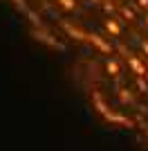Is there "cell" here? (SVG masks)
I'll use <instances>...</instances> for the list:
<instances>
[{
	"label": "cell",
	"mask_w": 148,
	"mask_h": 151,
	"mask_svg": "<svg viewBox=\"0 0 148 151\" xmlns=\"http://www.w3.org/2000/svg\"><path fill=\"white\" fill-rule=\"evenodd\" d=\"M92 104H94V108H97L99 113L103 115V117H105V120H108V122H112V124L135 126V124H132V120H130V117H126V115L117 113V111H112V108H110V106H108V104H105V101H103V97H101V95H99L97 90H94V93H92Z\"/></svg>",
	"instance_id": "cell-1"
},
{
	"label": "cell",
	"mask_w": 148,
	"mask_h": 151,
	"mask_svg": "<svg viewBox=\"0 0 148 151\" xmlns=\"http://www.w3.org/2000/svg\"><path fill=\"white\" fill-rule=\"evenodd\" d=\"M103 29H105V34H108L110 38H119L123 34L121 18H119V16H108V18L103 20Z\"/></svg>",
	"instance_id": "cell-2"
},
{
	"label": "cell",
	"mask_w": 148,
	"mask_h": 151,
	"mask_svg": "<svg viewBox=\"0 0 148 151\" xmlns=\"http://www.w3.org/2000/svg\"><path fill=\"white\" fill-rule=\"evenodd\" d=\"M128 65L130 70H132V75L135 77H148V68H146V63H142V59L137 57V54H128Z\"/></svg>",
	"instance_id": "cell-3"
},
{
	"label": "cell",
	"mask_w": 148,
	"mask_h": 151,
	"mask_svg": "<svg viewBox=\"0 0 148 151\" xmlns=\"http://www.w3.org/2000/svg\"><path fill=\"white\" fill-rule=\"evenodd\" d=\"M137 7H132L130 2H121V5L117 7V14H119V18L126 20V23H137V14H135Z\"/></svg>",
	"instance_id": "cell-4"
},
{
	"label": "cell",
	"mask_w": 148,
	"mask_h": 151,
	"mask_svg": "<svg viewBox=\"0 0 148 151\" xmlns=\"http://www.w3.org/2000/svg\"><path fill=\"white\" fill-rule=\"evenodd\" d=\"M103 68H105V75L112 77V79H119V77H121V63H119L115 57H108V59H105Z\"/></svg>",
	"instance_id": "cell-5"
},
{
	"label": "cell",
	"mask_w": 148,
	"mask_h": 151,
	"mask_svg": "<svg viewBox=\"0 0 148 151\" xmlns=\"http://www.w3.org/2000/svg\"><path fill=\"white\" fill-rule=\"evenodd\" d=\"M63 29L68 32L72 38H76V41H85V43H88V32H83L79 25H72V23H68V20H63Z\"/></svg>",
	"instance_id": "cell-6"
},
{
	"label": "cell",
	"mask_w": 148,
	"mask_h": 151,
	"mask_svg": "<svg viewBox=\"0 0 148 151\" xmlns=\"http://www.w3.org/2000/svg\"><path fill=\"white\" fill-rule=\"evenodd\" d=\"M88 43H94L101 52H108V54L112 52V45H110V43H105V41L99 36V34H92V32H88Z\"/></svg>",
	"instance_id": "cell-7"
},
{
	"label": "cell",
	"mask_w": 148,
	"mask_h": 151,
	"mask_svg": "<svg viewBox=\"0 0 148 151\" xmlns=\"http://www.w3.org/2000/svg\"><path fill=\"white\" fill-rule=\"evenodd\" d=\"M117 97H119L121 104H135V93H132L130 88H119Z\"/></svg>",
	"instance_id": "cell-8"
},
{
	"label": "cell",
	"mask_w": 148,
	"mask_h": 151,
	"mask_svg": "<svg viewBox=\"0 0 148 151\" xmlns=\"http://www.w3.org/2000/svg\"><path fill=\"white\" fill-rule=\"evenodd\" d=\"M101 7H103V12L108 14V16H115L117 14V0H101Z\"/></svg>",
	"instance_id": "cell-9"
},
{
	"label": "cell",
	"mask_w": 148,
	"mask_h": 151,
	"mask_svg": "<svg viewBox=\"0 0 148 151\" xmlns=\"http://www.w3.org/2000/svg\"><path fill=\"white\" fill-rule=\"evenodd\" d=\"M58 2V7H61L63 12H76L79 9V2L76 0H56Z\"/></svg>",
	"instance_id": "cell-10"
},
{
	"label": "cell",
	"mask_w": 148,
	"mask_h": 151,
	"mask_svg": "<svg viewBox=\"0 0 148 151\" xmlns=\"http://www.w3.org/2000/svg\"><path fill=\"white\" fill-rule=\"evenodd\" d=\"M137 88L142 93H148V83H146V77H137Z\"/></svg>",
	"instance_id": "cell-11"
},
{
	"label": "cell",
	"mask_w": 148,
	"mask_h": 151,
	"mask_svg": "<svg viewBox=\"0 0 148 151\" xmlns=\"http://www.w3.org/2000/svg\"><path fill=\"white\" fill-rule=\"evenodd\" d=\"M132 5H135L137 9H142V12H148V0H135Z\"/></svg>",
	"instance_id": "cell-12"
},
{
	"label": "cell",
	"mask_w": 148,
	"mask_h": 151,
	"mask_svg": "<svg viewBox=\"0 0 148 151\" xmlns=\"http://www.w3.org/2000/svg\"><path fill=\"white\" fill-rule=\"evenodd\" d=\"M139 47H142L144 54H148V41H142V43H139Z\"/></svg>",
	"instance_id": "cell-13"
},
{
	"label": "cell",
	"mask_w": 148,
	"mask_h": 151,
	"mask_svg": "<svg viewBox=\"0 0 148 151\" xmlns=\"http://www.w3.org/2000/svg\"><path fill=\"white\" fill-rule=\"evenodd\" d=\"M144 27L148 29V12H144Z\"/></svg>",
	"instance_id": "cell-14"
},
{
	"label": "cell",
	"mask_w": 148,
	"mask_h": 151,
	"mask_svg": "<svg viewBox=\"0 0 148 151\" xmlns=\"http://www.w3.org/2000/svg\"><path fill=\"white\" fill-rule=\"evenodd\" d=\"M90 5H101V0H88Z\"/></svg>",
	"instance_id": "cell-15"
},
{
	"label": "cell",
	"mask_w": 148,
	"mask_h": 151,
	"mask_svg": "<svg viewBox=\"0 0 148 151\" xmlns=\"http://www.w3.org/2000/svg\"><path fill=\"white\" fill-rule=\"evenodd\" d=\"M123 2H135V0H123Z\"/></svg>",
	"instance_id": "cell-16"
}]
</instances>
